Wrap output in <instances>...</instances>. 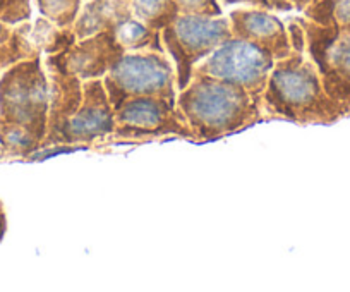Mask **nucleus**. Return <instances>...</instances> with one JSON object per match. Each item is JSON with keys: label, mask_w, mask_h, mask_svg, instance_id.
Here are the masks:
<instances>
[{"label": "nucleus", "mask_w": 350, "mask_h": 292, "mask_svg": "<svg viewBox=\"0 0 350 292\" xmlns=\"http://www.w3.org/2000/svg\"><path fill=\"white\" fill-rule=\"evenodd\" d=\"M124 53L126 50L117 42L113 29H105L88 38L77 40L67 50L46 55L43 66L76 76L81 81L103 79Z\"/></svg>", "instance_id": "10"}, {"label": "nucleus", "mask_w": 350, "mask_h": 292, "mask_svg": "<svg viewBox=\"0 0 350 292\" xmlns=\"http://www.w3.org/2000/svg\"><path fill=\"white\" fill-rule=\"evenodd\" d=\"M163 137L193 140L175 103L160 96H136L116 109V129L102 144L146 143Z\"/></svg>", "instance_id": "6"}, {"label": "nucleus", "mask_w": 350, "mask_h": 292, "mask_svg": "<svg viewBox=\"0 0 350 292\" xmlns=\"http://www.w3.org/2000/svg\"><path fill=\"white\" fill-rule=\"evenodd\" d=\"M179 5L180 14H198L217 18L220 14V8L217 5V0H175Z\"/></svg>", "instance_id": "21"}, {"label": "nucleus", "mask_w": 350, "mask_h": 292, "mask_svg": "<svg viewBox=\"0 0 350 292\" xmlns=\"http://www.w3.org/2000/svg\"><path fill=\"white\" fill-rule=\"evenodd\" d=\"M5 233H8V215H5L4 203L0 201V241L4 239Z\"/></svg>", "instance_id": "24"}, {"label": "nucleus", "mask_w": 350, "mask_h": 292, "mask_svg": "<svg viewBox=\"0 0 350 292\" xmlns=\"http://www.w3.org/2000/svg\"><path fill=\"white\" fill-rule=\"evenodd\" d=\"M49 76L50 86V103H49V120H46V136L42 143V150L50 148L53 137L66 124L67 119L76 114L83 103L84 88L79 78L67 75L53 67H45Z\"/></svg>", "instance_id": "12"}, {"label": "nucleus", "mask_w": 350, "mask_h": 292, "mask_svg": "<svg viewBox=\"0 0 350 292\" xmlns=\"http://www.w3.org/2000/svg\"><path fill=\"white\" fill-rule=\"evenodd\" d=\"M40 11L59 26L74 25L79 0H38Z\"/></svg>", "instance_id": "20"}, {"label": "nucleus", "mask_w": 350, "mask_h": 292, "mask_svg": "<svg viewBox=\"0 0 350 292\" xmlns=\"http://www.w3.org/2000/svg\"><path fill=\"white\" fill-rule=\"evenodd\" d=\"M12 31H14V29H12L8 23L0 21V45H4V43H8L9 40H11Z\"/></svg>", "instance_id": "23"}, {"label": "nucleus", "mask_w": 350, "mask_h": 292, "mask_svg": "<svg viewBox=\"0 0 350 292\" xmlns=\"http://www.w3.org/2000/svg\"><path fill=\"white\" fill-rule=\"evenodd\" d=\"M28 31L29 25H21L12 31L11 40L8 43L0 45V75L19 60L42 57V52L33 45Z\"/></svg>", "instance_id": "18"}, {"label": "nucleus", "mask_w": 350, "mask_h": 292, "mask_svg": "<svg viewBox=\"0 0 350 292\" xmlns=\"http://www.w3.org/2000/svg\"><path fill=\"white\" fill-rule=\"evenodd\" d=\"M46 131L0 119V162L29 159L42 150Z\"/></svg>", "instance_id": "13"}, {"label": "nucleus", "mask_w": 350, "mask_h": 292, "mask_svg": "<svg viewBox=\"0 0 350 292\" xmlns=\"http://www.w3.org/2000/svg\"><path fill=\"white\" fill-rule=\"evenodd\" d=\"M117 42L120 43L126 52H137V50H154V52H163V43L161 35L157 29H151L144 23L136 21L129 18L122 19L119 25L113 28Z\"/></svg>", "instance_id": "15"}, {"label": "nucleus", "mask_w": 350, "mask_h": 292, "mask_svg": "<svg viewBox=\"0 0 350 292\" xmlns=\"http://www.w3.org/2000/svg\"><path fill=\"white\" fill-rule=\"evenodd\" d=\"M83 103L60 127L50 143V148L102 144L116 129V110L107 95L103 79H88L83 83Z\"/></svg>", "instance_id": "9"}, {"label": "nucleus", "mask_w": 350, "mask_h": 292, "mask_svg": "<svg viewBox=\"0 0 350 292\" xmlns=\"http://www.w3.org/2000/svg\"><path fill=\"white\" fill-rule=\"evenodd\" d=\"M306 35V53L316 66L325 92L350 107V28L297 21Z\"/></svg>", "instance_id": "8"}, {"label": "nucleus", "mask_w": 350, "mask_h": 292, "mask_svg": "<svg viewBox=\"0 0 350 292\" xmlns=\"http://www.w3.org/2000/svg\"><path fill=\"white\" fill-rule=\"evenodd\" d=\"M50 86L42 57L19 60L0 75V119L46 131Z\"/></svg>", "instance_id": "5"}, {"label": "nucleus", "mask_w": 350, "mask_h": 292, "mask_svg": "<svg viewBox=\"0 0 350 292\" xmlns=\"http://www.w3.org/2000/svg\"><path fill=\"white\" fill-rule=\"evenodd\" d=\"M28 0H0V21L19 23L28 19Z\"/></svg>", "instance_id": "22"}, {"label": "nucleus", "mask_w": 350, "mask_h": 292, "mask_svg": "<svg viewBox=\"0 0 350 292\" xmlns=\"http://www.w3.org/2000/svg\"><path fill=\"white\" fill-rule=\"evenodd\" d=\"M265 119L297 126H329L350 116V107L325 92L319 72L306 52L275 62L261 96Z\"/></svg>", "instance_id": "1"}, {"label": "nucleus", "mask_w": 350, "mask_h": 292, "mask_svg": "<svg viewBox=\"0 0 350 292\" xmlns=\"http://www.w3.org/2000/svg\"><path fill=\"white\" fill-rule=\"evenodd\" d=\"M29 38H31L33 45L40 52H45L46 55H53V53L67 50L77 42L74 28L62 26V29H59L52 23L45 21V19H40L38 25L35 26V31L29 35Z\"/></svg>", "instance_id": "17"}, {"label": "nucleus", "mask_w": 350, "mask_h": 292, "mask_svg": "<svg viewBox=\"0 0 350 292\" xmlns=\"http://www.w3.org/2000/svg\"><path fill=\"white\" fill-rule=\"evenodd\" d=\"M230 31L235 38L247 40L270 53L275 60L285 59L294 50L284 23L265 11H235L230 14Z\"/></svg>", "instance_id": "11"}, {"label": "nucleus", "mask_w": 350, "mask_h": 292, "mask_svg": "<svg viewBox=\"0 0 350 292\" xmlns=\"http://www.w3.org/2000/svg\"><path fill=\"white\" fill-rule=\"evenodd\" d=\"M113 110L136 96H160L175 103L177 98V75L172 60L163 52L137 50L126 52L116 66L103 76Z\"/></svg>", "instance_id": "3"}, {"label": "nucleus", "mask_w": 350, "mask_h": 292, "mask_svg": "<svg viewBox=\"0 0 350 292\" xmlns=\"http://www.w3.org/2000/svg\"><path fill=\"white\" fill-rule=\"evenodd\" d=\"M131 9L141 23L161 31L179 18V5L175 0H131Z\"/></svg>", "instance_id": "16"}, {"label": "nucleus", "mask_w": 350, "mask_h": 292, "mask_svg": "<svg viewBox=\"0 0 350 292\" xmlns=\"http://www.w3.org/2000/svg\"><path fill=\"white\" fill-rule=\"evenodd\" d=\"M308 16L318 25L350 28V0H318L308 11Z\"/></svg>", "instance_id": "19"}, {"label": "nucleus", "mask_w": 350, "mask_h": 292, "mask_svg": "<svg viewBox=\"0 0 350 292\" xmlns=\"http://www.w3.org/2000/svg\"><path fill=\"white\" fill-rule=\"evenodd\" d=\"M175 109L196 143L220 140L265 120L261 96L201 72H193L189 85L177 92Z\"/></svg>", "instance_id": "2"}, {"label": "nucleus", "mask_w": 350, "mask_h": 292, "mask_svg": "<svg viewBox=\"0 0 350 292\" xmlns=\"http://www.w3.org/2000/svg\"><path fill=\"white\" fill-rule=\"evenodd\" d=\"M275 62L277 60L270 53L254 43L230 36L206 59L201 60L193 72L213 76L247 90L251 95L262 96Z\"/></svg>", "instance_id": "7"}, {"label": "nucleus", "mask_w": 350, "mask_h": 292, "mask_svg": "<svg viewBox=\"0 0 350 292\" xmlns=\"http://www.w3.org/2000/svg\"><path fill=\"white\" fill-rule=\"evenodd\" d=\"M234 2H242V0H224V4H234Z\"/></svg>", "instance_id": "26"}, {"label": "nucleus", "mask_w": 350, "mask_h": 292, "mask_svg": "<svg viewBox=\"0 0 350 292\" xmlns=\"http://www.w3.org/2000/svg\"><path fill=\"white\" fill-rule=\"evenodd\" d=\"M230 36L228 19L198 14H179L170 26L161 29V43L177 75V92L189 85L194 67Z\"/></svg>", "instance_id": "4"}, {"label": "nucleus", "mask_w": 350, "mask_h": 292, "mask_svg": "<svg viewBox=\"0 0 350 292\" xmlns=\"http://www.w3.org/2000/svg\"><path fill=\"white\" fill-rule=\"evenodd\" d=\"M308 2H309V0H295V4H297L299 8H304V5L308 4Z\"/></svg>", "instance_id": "25"}, {"label": "nucleus", "mask_w": 350, "mask_h": 292, "mask_svg": "<svg viewBox=\"0 0 350 292\" xmlns=\"http://www.w3.org/2000/svg\"><path fill=\"white\" fill-rule=\"evenodd\" d=\"M129 16L131 12L124 5V0H93L74 21L72 28L77 40H83L105 29H113Z\"/></svg>", "instance_id": "14"}]
</instances>
